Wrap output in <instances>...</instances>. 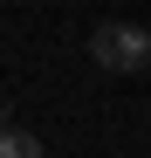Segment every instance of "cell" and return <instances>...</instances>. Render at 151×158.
I'll use <instances>...</instances> for the list:
<instances>
[{"instance_id": "cell-1", "label": "cell", "mask_w": 151, "mask_h": 158, "mask_svg": "<svg viewBox=\"0 0 151 158\" xmlns=\"http://www.w3.org/2000/svg\"><path fill=\"white\" fill-rule=\"evenodd\" d=\"M89 55L110 76H144L151 69V28H137V21H103V28L89 35Z\"/></svg>"}, {"instance_id": "cell-2", "label": "cell", "mask_w": 151, "mask_h": 158, "mask_svg": "<svg viewBox=\"0 0 151 158\" xmlns=\"http://www.w3.org/2000/svg\"><path fill=\"white\" fill-rule=\"evenodd\" d=\"M0 158H41V138L21 131V124H7V131H0Z\"/></svg>"}, {"instance_id": "cell-3", "label": "cell", "mask_w": 151, "mask_h": 158, "mask_svg": "<svg viewBox=\"0 0 151 158\" xmlns=\"http://www.w3.org/2000/svg\"><path fill=\"white\" fill-rule=\"evenodd\" d=\"M0 131H7V103H0Z\"/></svg>"}]
</instances>
